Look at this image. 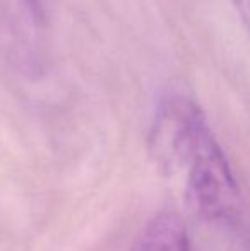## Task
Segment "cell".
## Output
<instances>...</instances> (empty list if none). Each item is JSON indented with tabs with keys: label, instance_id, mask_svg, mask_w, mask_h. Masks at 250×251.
I'll list each match as a JSON object with an SVG mask.
<instances>
[{
	"label": "cell",
	"instance_id": "277c9868",
	"mask_svg": "<svg viewBox=\"0 0 250 251\" xmlns=\"http://www.w3.org/2000/svg\"><path fill=\"white\" fill-rule=\"evenodd\" d=\"M233 5L238 17H240L242 24H244L245 31H247L250 36V0H233Z\"/></svg>",
	"mask_w": 250,
	"mask_h": 251
},
{
	"label": "cell",
	"instance_id": "6da1fadb",
	"mask_svg": "<svg viewBox=\"0 0 250 251\" xmlns=\"http://www.w3.org/2000/svg\"><path fill=\"white\" fill-rule=\"evenodd\" d=\"M185 175L189 207L207 221H233L240 210V192L231 166L213 130H207L190 155Z\"/></svg>",
	"mask_w": 250,
	"mask_h": 251
},
{
	"label": "cell",
	"instance_id": "3957f363",
	"mask_svg": "<svg viewBox=\"0 0 250 251\" xmlns=\"http://www.w3.org/2000/svg\"><path fill=\"white\" fill-rule=\"evenodd\" d=\"M23 2H24V5L28 7V10H29L34 23H38V24L47 23V14H48L47 0H23Z\"/></svg>",
	"mask_w": 250,
	"mask_h": 251
},
{
	"label": "cell",
	"instance_id": "7a4b0ae2",
	"mask_svg": "<svg viewBox=\"0 0 250 251\" xmlns=\"http://www.w3.org/2000/svg\"><path fill=\"white\" fill-rule=\"evenodd\" d=\"M130 251H194L185 221L177 212H161L153 217Z\"/></svg>",
	"mask_w": 250,
	"mask_h": 251
}]
</instances>
